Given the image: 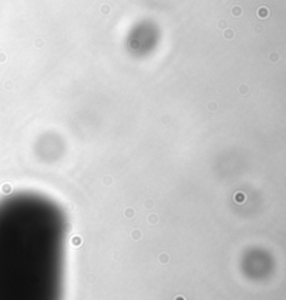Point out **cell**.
<instances>
[{
	"label": "cell",
	"mask_w": 286,
	"mask_h": 300,
	"mask_svg": "<svg viewBox=\"0 0 286 300\" xmlns=\"http://www.w3.org/2000/svg\"><path fill=\"white\" fill-rule=\"evenodd\" d=\"M267 14H268L267 9H261V10L258 11V15H261V17H267Z\"/></svg>",
	"instance_id": "7a4b0ae2"
},
{
	"label": "cell",
	"mask_w": 286,
	"mask_h": 300,
	"mask_svg": "<svg viewBox=\"0 0 286 300\" xmlns=\"http://www.w3.org/2000/svg\"><path fill=\"white\" fill-rule=\"evenodd\" d=\"M67 222L56 201L23 191L0 200V300H63Z\"/></svg>",
	"instance_id": "6da1fadb"
}]
</instances>
